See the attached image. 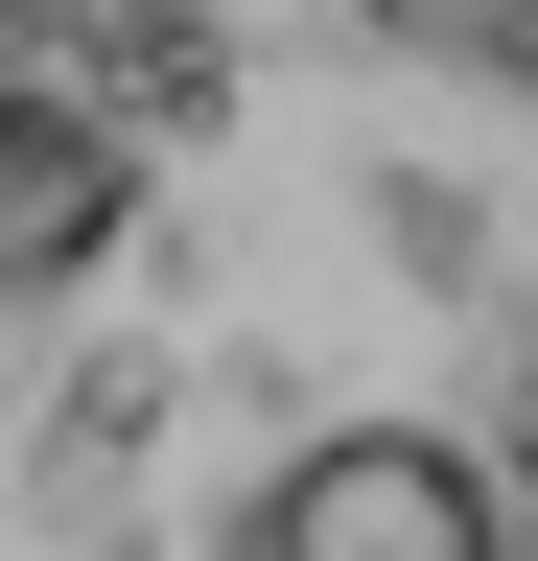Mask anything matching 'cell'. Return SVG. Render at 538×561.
Masks as SVG:
<instances>
[{"label":"cell","mask_w":538,"mask_h":561,"mask_svg":"<svg viewBox=\"0 0 538 561\" xmlns=\"http://www.w3.org/2000/svg\"><path fill=\"white\" fill-rule=\"evenodd\" d=\"M257 561H515L492 445H445V421H305L257 468Z\"/></svg>","instance_id":"1"},{"label":"cell","mask_w":538,"mask_h":561,"mask_svg":"<svg viewBox=\"0 0 538 561\" xmlns=\"http://www.w3.org/2000/svg\"><path fill=\"white\" fill-rule=\"evenodd\" d=\"M117 234V140H71V117H24V164H0V280H71Z\"/></svg>","instance_id":"2"},{"label":"cell","mask_w":538,"mask_h":561,"mask_svg":"<svg viewBox=\"0 0 538 561\" xmlns=\"http://www.w3.org/2000/svg\"><path fill=\"white\" fill-rule=\"evenodd\" d=\"M398 70H468V94H538V0H352Z\"/></svg>","instance_id":"3"},{"label":"cell","mask_w":538,"mask_h":561,"mask_svg":"<svg viewBox=\"0 0 538 561\" xmlns=\"http://www.w3.org/2000/svg\"><path fill=\"white\" fill-rule=\"evenodd\" d=\"M492 491H538V375H515V421H492Z\"/></svg>","instance_id":"4"},{"label":"cell","mask_w":538,"mask_h":561,"mask_svg":"<svg viewBox=\"0 0 538 561\" xmlns=\"http://www.w3.org/2000/svg\"><path fill=\"white\" fill-rule=\"evenodd\" d=\"M24 117H47V94H24V47H0V164H24Z\"/></svg>","instance_id":"5"}]
</instances>
